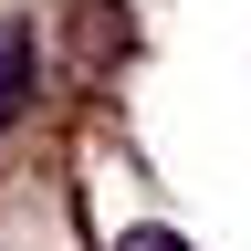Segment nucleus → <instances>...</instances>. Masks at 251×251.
Returning a JSON list of instances; mask_svg holds the SVG:
<instances>
[{
  "label": "nucleus",
  "mask_w": 251,
  "mask_h": 251,
  "mask_svg": "<svg viewBox=\"0 0 251 251\" xmlns=\"http://www.w3.org/2000/svg\"><path fill=\"white\" fill-rule=\"evenodd\" d=\"M105 251H188V241H178V230H168V220H126V230H115V241H105Z\"/></svg>",
  "instance_id": "2"
},
{
  "label": "nucleus",
  "mask_w": 251,
  "mask_h": 251,
  "mask_svg": "<svg viewBox=\"0 0 251 251\" xmlns=\"http://www.w3.org/2000/svg\"><path fill=\"white\" fill-rule=\"evenodd\" d=\"M31 94H42V31H31V11H11L0 21V126H21Z\"/></svg>",
  "instance_id": "1"
}]
</instances>
